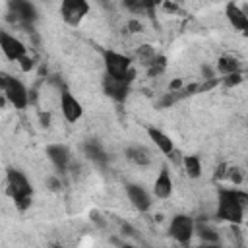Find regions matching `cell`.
I'll list each match as a JSON object with an SVG mask.
<instances>
[{
    "label": "cell",
    "mask_w": 248,
    "mask_h": 248,
    "mask_svg": "<svg viewBox=\"0 0 248 248\" xmlns=\"http://www.w3.org/2000/svg\"><path fill=\"white\" fill-rule=\"evenodd\" d=\"M244 207H248V196L236 190H219L217 194V217L221 221L238 225L244 219Z\"/></svg>",
    "instance_id": "cell-1"
},
{
    "label": "cell",
    "mask_w": 248,
    "mask_h": 248,
    "mask_svg": "<svg viewBox=\"0 0 248 248\" xmlns=\"http://www.w3.org/2000/svg\"><path fill=\"white\" fill-rule=\"evenodd\" d=\"M6 182H8V192H10L12 200L16 202V205L19 209L29 207L31 200H33V188H31L27 176L17 169H10L6 174Z\"/></svg>",
    "instance_id": "cell-2"
},
{
    "label": "cell",
    "mask_w": 248,
    "mask_h": 248,
    "mask_svg": "<svg viewBox=\"0 0 248 248\" xmlns=\"http://www.w3.org/2000/svg\"><path fill=\"white\" fill-rule=\"evenodd\" d=\"M103 62H105L107 76H112V78H118V79H124V81L132 79L134 70H132V58L130 56H126L122 52H116V50H105L103 52Z\"/></svg>",
    "instance_id": "cell-3"
},
{
    "label": "cell",
    "mask_w": 248,
    "mask_h": 248,
    "mask_svg": "<svg viewBox=\"0 0 248 248\" xmlns=\"http://www.w3.org/2000/svg\"><path fill=\"white\" fill-rule=\"evenodd\" d=\"M0 85H2V93L6 97V101L16 107V108H25L29 105V91L27 87L23 85L21 79L14 78V76H8V74H2V79H0Z\"/></svg>",
    "instance_id": "cell-4"
},
{
    "label": "cell",
    "mask_w": 248,
    "mask_h": 248,
    "mask_svg": "<svg viewBox=\"0 0 248 248\" xmlns=\"http://www.w3.org/2000/svg\"><path fill=\"white\" fill-rule=\"evenodd\" d=\"M169 234L178 242V244H190V240L196 234V223L192 221L190 215L176 213L170 223H169Z\"/></svg>",
    "instance_id": "cell-5"
},
{
    "label": "cell",
    "mask_w": 248,
    "mask_h": 248,
    "mask_svg": "<svg viewBox=\"0 0 248 248\" xmlns=\"http://www.w3.org/2000/svg\"><path fill=\"white\" fill-rule=\"evenodd\" d=\"M89 0H62L60 2V16L66 25L78 27L85 16L89 14Z\"/></svg>",
    "instance_id": "cell-6"
},
{
    "label": "cell",
    "mask_w": 248,
    "mask_h": 248,
    "mask_svg": "<svg viewBox=\"0 0 248 248\" xmlns=\"http://www.w3.org/2000/svg\"><path fill=\"white\" fill-rule=\"evenodd\" d=\"M0 48H2L4 56L12 62H17L27 54V46L23 45V41H19L17 37H14L6 31L0 33Z\"/></svg>",
    "instance_id": "cell-7"
},
{
    "label": "cell",
    "mask_w": 248,
    "mask_h": 248,
    "mask_svg": "<svg viewBox=\"0 0 248 248\" xmlns=\"http://www.w3.org/2000/svg\"><path fill=\"white\" fill-rule=\"evenodd\" d=\"M60 112H62L66 122L74 124L83 116V105L70 91H62V95H60Z\"/></svg>",
    "instance_id": "cell-8"
},
{
    "label": "cell",
    "mask_w": 248,
    "mask_h": 248,
    "mask_svg": "<svg viewBox=\"0 0 248 248\" xmlns=\"http://www.w3.org/2000/svg\"><path fill=\"white\" fill-rule=\"evenodd\" d=\"M126 196L130 200V203L138 209V211H147L151 207V196L149 192L141 186V184H136V182H130L126 184Z\"/></svg>",
    "instance_id": "cell-9"
},
{
    "label": "cell",
    "mask_w": 248,
    "mask_h": 248,
    "mask_svg": "<svg viewBox=\"0 0 248 248\" xmlns=\"http://www.w3.org/2000/svg\"><path fill=\"white\" fill-rule=\"evenodd\" d=\"M225 16H227L229 23H231L236 31L248 33V14H246L238 4L229 2V4L225 6Z\"/></svg>",
    "instance_id": "cell-10"
},
{
    "label": "cell",
    "mask_w": 248,
    "mask_h": 248,
    "mask_svg": "<svg viewBox=\"0 0 248 248\" xmlns=\"http://www.w3.org/2000/svg\"><path fill=\"white\" fill-rule=\"evenodd\" d=\"M153 194H155V198H159V200L170 198V194H172V178H170V172H169L167 167H161L159 174L155 176Z\"/></svg>",
    "instance_id": "cell-11"
},
{
    "label": "cell",
    "mask_w": 248,
    "mask_h": 248,
    "mask_svg": "<svg viewBox=\"0 0 248 248\" xmlns=\"http://www.w3.org/2000/svg\"><path fill=\"white\" fill-rule=\"evenodd\" d=\"M103 87H105L107 95L112 97L114 101H124V99H126V93H128V81L118 79V78H112V76H105V79H103Z\"/></svg>",
    "instance_id": "cell-12"
},
{
    "label": "cell",
    "mask_w": 248,
    "mask_h": 248,
    "mask_svg": "<svg viewBox=\"0 0 248 248\" xmlns=\"http://www.w3.org/2000/svg\"><path fill=\"white\" fill-rule=\"evenodd\" d=\"M10 4H12V12L16 14L17 21H23V23L35 21L37 10H35V6L31 2H27V0H12Z\"/></svg>",
    "instance_id": "cell-13"
},
{
    "label": "cell",
    "mask_w": 248,
    "mask_h": 248,
    "mask_svg": "<svg viewBox=\"0 0 248 248\" xmlns=\"http://www.w3.org/2000/svg\"><path fill=\"white\" fill-rule=\"evenodd\" d=\"M147 136H149V140L153 141V145L161 151V153H165V155H170L172 151H174V143H172V140L165 134V132H161L159 128H153V126H149L147 128Z\"/></svg>",
    "instance_id": "cell-14"
},
{
    "label": "cell",
    "mask_w": 248,
    "mask_h": 248,
    "mask_svg": "<svg viewBox=\"0 0 248 248\" xmlns=\"http://www.w3.org/2000/svg\"><path fill=\"white\" fill-rule=\"evenodd\" d=\"M46 155H48L50 163H52L58 170H66L68 161H70V151H68L66 145H60V143L48 145V147H46Z\"/></svg>",
    "instance_id": "cell-15"
},
{
    "label": "cell",
    "mask_w": 248,
    "mask_h": 248,
    "mask_svg": "<svg viewBox=\"0 0 248 248\" xmlns=\"http://www.w3.org/2000/svg\"><path fill=\"white\" fill-rule=\"evenodd\" d=\"M126 157L128 161H132L134 165H140V167H145L151 163V153L143 147V145H132L126 149Z\"/></svg>",
    "instance_id": "cell-16"
},
{
    "label": "cell",
    "mask_w": 248,
    "mask_h": 248,
    "mask_svg": "<svg viewBox=\"0 0 248 248\" xmlns=\"http://www.w3.org/2000/svg\"><path fill=\"white\" fill-rule=\"evenodd\" d=\"M182 165H184V170L190 178H200L202 176V159L198 155H186L182 159Z\"/></svg>",
    "instance_id": "cell-17"
},
{
    "label": "cell",
    "mask_w": 248,
    "mask_h": 248,
    "mask_svg": "<svg viewBox=\"0 0 248 248\" xmlns=\"http://www.w3.org/2000/svg\"><path fill=\"white\" fill-rule=\"evenodd\" d=\"M217 68H219V72L231 76V74H236L238 72V62L232 56H221L219 62H217Z\"/></svg>",
    "instance_id": "cell-18"
},
{
    "label": "cell",
    "mask_w": 248,
    "mask_h": 248,
    "mask_svg": "<svg viewBox=\"0 0 248 248\" xmlns=\"http://www.w3.org/2000/svg\"><path fill=\"white\" fill-rule=\"evenodd\" d=\"M200 232V238H202V242H211V244H215V242H219V236H217V232L211 229V227H205V225H200V229H198Z\"/></svg>",
    "instance_id": "cell-19"
},
{
    "label": "cell",
    "mask_w": 248,
    "mask_h": 248,
    "mask_svg": "<svg viewBox=\"0 0 248 248\" xmlns=\"http://www.w3.org/2000/svg\"><path fill=\"white\" fill-rule=\"evenodd\" d=\"M122 2H124V6H126L130 12H134V14L143 12V8H141V0H122Z\"/></svg>",
    "instance_id": "cell-20"
},
{
    "label": "cell",
    "mask_w": 248,
    "mask_h": 248,
    "mask_svg": "<svg viewBox=\"0 0 248 248\" xmlns=\"http://www.w3.org/2000/svg\"><path fill=\"white\" fill-rule=\"evenodd\" d=\"M17 64H19V68H21L23 72H29V70L33 68V58L25 54V56H23L21 60H17Z\"/></svg>",
    "instance_id": "cell-21"
},
{
    "label": "cell",
    "mask_w": 248,
    "mask_h": 248,
    "mask_svg": "<svg viewBox=\"0 0 248 248\" xmlns=\"http://www.w3.org/2000/svg\"><path fill=\"white\" fill-rule=\"evenodd\" d=\"M10 2H12V0H10Z\"/></svg>",
    "instance_id": "cell-22"
}]
</instances>
